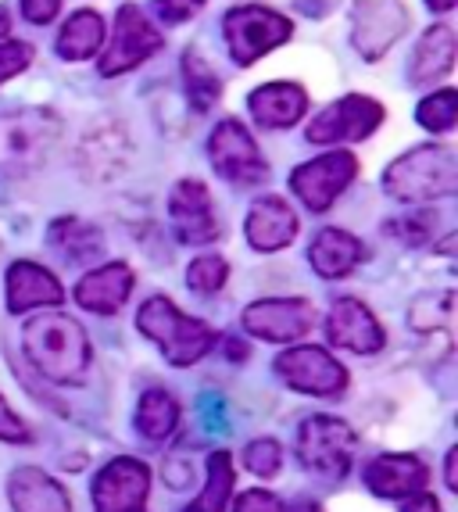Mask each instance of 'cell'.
<instances>
[{"label": "cell", "instance_id": "cell-1", "mask_svg": "<svg viewBox=\"0 0 458 512\" xmlns=\"http://www.w3.org/2000/svg\"><path fill=\"white\" fill-rule=\"evenodd\" d=\"M22 341H26V359L51 384H65V387L86 384L94 351H90L86 330L72 316H61V312L33 316L26 323V330H22Z\"/></svg>", "mask_w": 458, "mask_h": 512}, {"label": "cell", "instance_id": "cell-32", "mask_svg": "<svg viewBox=\"0 0 458 512\" xmlns=\"http://www.w3.org/2000/svg\"><path fill=\"white\" fill-rule=\"evenodd\" d=\"M244 466L262 480L276 477V473H280V466H283L280 441H272V437H258V441H251V444H247V452H244Z\"/></svg>", "mask_w": 458, "mask_h": 512}, {"label": "cell", "instance_id": "cell-8", "mask_svg": "<svg viewBox=\"0 0 458 512\" xmlns=\"http://www.w3.org/2000/svg\"><path fill=\"white\" fill-rule=\"evenodd\" d=\"M276 373L283 376L287 387L315 394V398H337L348 387V369L315 344H301V348H287L283 355H276Z\"/></svg>", "mask_w": 458, "mask_h": 512}, {"label": "cell", "instance_id": "cell-26", "mask_svg": "<svg viewBox=\"0 0 458 512\" xmlns=\"http://www.w3.org/2000/svg\"><path fill=\"white\" fill-rule=\"evenodd\" d=\"M233 484H237V470H233L229 452H212L208 455V466H204L201 495H197L183 512H226L229 495H233Z\"/></svg>", "mask_w": 458, "mask_h": 512}, {"label": "cell", "instance_id": "cell-43", "mask_svg": "<svg viewBox=\"0 0 458 512\" xmlns=\"http://www.w3.org/2000/svg\"><path fill=\"white\" fill-rule=\"evenodd\" d=\"M426 4H430L433 11H441V15H444V11L455 8V0H426Z\"/></svg>", "mask_w": 458, "mask_h": 512}, {"label": "cell", "instance_id": "cell-17", "mask_svg": "<svg viewBox=\"0 0 458 512\" xmlns=\"http://www.w3.org/2000/svg\"><path fill=\"white\" fill-rule=\"evenodd\" d=\"M430 484V466L416 455H376L365 466V487L376 498H405Z\"/></svg>", "mask_w": 458, "mask_h": 512}, {"label": "cell", "instance_id": "cell-16", "mask_svg": "<svg viewBox=\"0 0 458 512\" xmlns=\"http://www.w3.org/2000/svg\"><path fill=\"white\" fill-rule=\"evenodd\" d=\"M326 337H330L333 348L355 351V355H373V351H380L383 344H387L380 319L355 298H344L330 308V316H326Z\"/></svg>", "mask_w": 458, "mask_h": 512}, {"label": "cell", "instance_id": "cell-40", "mask_svg": "<svg viewBox=\"0 0 458 512\" xmlns=\"http://www.w3.org/2000/svg\"><path fill=\"white\" fill-rule=\"evenodd\" d=\"M444 477H448L451 491H458V448H451L448 452V473H444Z\"/></svg>", "mask_w": 458, "mask_h": 512}, {"label": "cell", "instance_id": "cell-11", "mask_svg": "<svg viewBox=\"0 0 458 512\" xmlns=\"http://www.w3.org/2000/svg\"><path fill=\"white\" fill-rule=\"evenodd\" d=\"M162 51V33L147 22V15L136 4H126L115 18V36H111L108 54L101 58V76H122L144 65L147 58Z\"/></svg>", "mask_w": 458, "mask_h": 512}, {"label": "cell", "instance_id": "cell-35", "mask_svg": "<svg viewBox=\"0 0 458 512\" xmlns=\"http://www.w3.org/2000/svg\"><path fill=\"white\" fill-rule=\"evenodd\" d=\"M0 441H8V444H26L29 441V427L15 416V409L4 402V394H0Z\"/></svg>", "mask_w": 458, "mask_h": 512}, {"label": "cell", "instance_id": "cell-37", "mask_svg": "<svg viewBox=\"0 0 458 512\" xmlns=\"http://www.w3.org/2000/svg\"><path fill=\"white\" fill-rule=\"evenodd\" d=\"M398 233L408 240V244H426V240L433 237V215H426V212L412 215V219L401 222V230H398Z\"/></svg>", "mask_w": 458, "mask_h": 512}, {"label": "cell", "instance_id": "cell-12", "mask_svg": "<svg viewBox=\"0 0 458 512\" xmlns=\"http://www.w3.org/2000/svg\"><path fill=\"white\" fill-rule=\"evenodd\" d=\"M315 326V305L305 298H265L247 305L244 330L258 341L290 344Z\"/></svg>", "mask_w": 458, "mask_h": 512}, {"label": "cell", "instance_id": "cell-38", "mask_svg": "<svg viewBox=\"0 0 458 512\" xmlns=\"http://www.w3.org/2000/svg\"><path fill=\"white\" fill-rule=\"evenodd\" d=\"M22 11H26V18L33 26H47V22L58 18L61 0H22Z\"/></svg>", "mask_w": 458, "mask_h": 512}, {"label": "cell", "instance_id": "cell-6", "mask_svg": "<svg viewBox=\"0 0 458 512\" xmlns=\"http://www.w3.org/2000/svg\"><path fill=\"white\" fill-rule=\"evenodd\" d=\"M290 33L294 26L287 18L269 8H258V4H240V8L226 11V47L237 65H255L272 47L287 43Z\"/></svg>", "mask_w": 458, "mask_h": 512}, {"label": "cell", "instance_id": "cell-4", "mask_svg": "<svg viewBox=\"0 0 458 512\" xmlns=\"http://www.w3.org/2000/svg\"><path fill=\"white\" fill-rule=\"evenodd\" d=\"M58 137L61 122L51 111H4L0 115V172L26 176V172L40 169Z\"/></svg>", "mask_w": 458, "mask_h": 512}, {"label": "cell", "instance_id": "cell-22", "mask_svg": "<svg viewBox=\"0 0 458 512\" xmlns=\"http://www.w3.org/2000/svg\"><path fill=\"white\" fill-rule=\"evenodd\" d=\"M455 29L451 26H430L426 36L419 40L416 54H412V69H408V83L412 86H430L441 83L451 69H455Z\"/></svg>", "mask_w": 458, "mask_h": 512}, {"label": "cell", "instance_id": "cell-23", "mask_svg": "<svg viewBox=\"0 0 458 512\" xmlns=\"http://www.w3.org/2000/svg\"><path fill=\"white\" fill-rule=\"evenodd\" d=\"M247 104L255 111L258 126L287 129L308 111V94L297 83H265L247 97Z\"/></svg>", "mask_w": 458, "mask_h": 512}, {"label": "cell", "instance_id": "cell-34", "mask_svg": "<svg viewBox=\"0 0 458 512\" xmlns=\"http://www.w3.org/2000/svg\"><path fill=\"white\" fill-rule=\"evenodd\" d=\"M204 8V0H154V11L162 15V22L176 26V22H187L197 11Z\"/></svg>", "mask_w": 458, "mask_h": 512}, {"label": "cell", "instance_id": "cell-19", "mask_svg": "<svg viewBox=\"0 0 458 512\" xmlns=\"http://www.w3.org/2000/svg\"><path fill=\"white\" fill-rule=\"evenodd\" d=\"M129 294H133V269L126 262H108L76 283V301L97 316L119 312Z\"/></svg>", "mask_w": 458, "mask_h": 512}, {"label": "cell", "instance_id": "cell-7", "mask_svg": "<svg viewBox=\"0 0 458 512\" xmlns=\"http://www.w3.org/2000/svg\"><path fill=\"white\" fill-rule=\"evenodd\" d=\"M380 126H383V104L373 101V97L348 94L308 122V140L312 144H362Z\"/></svg>", "mask_w": 458, "mask_h": 512}, {"label": "cell", "instance_id": "cell-27", "mask_svg": "<svg viewBox=\"0 0 458 512\" xmlns=\"http://www.w3.org/2000/svg\"><path fill=\"white\" fill-rule=\"evenodd\" d=\"M179 423V402L162 387H151V391L140 394V405H136V430L147 441H165L172 437Z\"/></svg>", "mask_w": 458, "mask_h": 512}, {"label": "cell", "instance_id": "cell-15", "mask_svg": "<svg viewBox=\"0 0 458 512\" xmlns=\"http://www.w3.org/2000/svg\"><path fill=\"white\" fill-rule=\"evenodd\" d=\"M169 215L176 237L183 244H212L219 240V219H215L212 194L201 180H179L169 197Z\"/></svg>", "mask_w": 458, "mask_h": 512}, {"label": "cell", "instance_id": "cell-39", "mask_svg": "<svg viewBox=\"0 0 458 512\" xmlns=\"http://www.w3.org/2000/svg\"><path fill=\"white\" fill-rule=\"evenodd\" d=\"M401 512H441V502L430 491H412L401 498Z\"/></svg>", "mask_w": 458, "mask_h": 512}, {"label": "cell", "instance_id": "cell-42", "mask_svg": "<svg viewBox=\"0 0 458 512\" xmlns=\"http://www.w3.org/2000/svg\"><path fill=\"white\" fill-rule=\"evenodd\" d=\"M283 512H323L315 502H294V505H283Z\"/></svg>", "mask_w": 458, "mask_h": 512}, {"label": "cell", "instance_id": "cell-28", "mask_svg": "<svg viewBox=\"0 0 458 512\" xmlns=\"http://www.w3.org/2000/svg\"><path fill=\"white\" fill-rule=\"evenodd\" d=\"M51 244L65 255V262H90L104 255V237L97 226L83 219H58L51 226Z\"/></svg>", "mask_w": 458, "mask_h": 512}, {"label": "cell", "instance_id": "cell-36", "mask_svg": "<svg viewBox=\"0 0 458 512\" xmlns=\"http://www.w3.org/2000/svg\"><path fill=\"white\" fill-rule=\"evenodd\" d=\"M233 512H283V502L272 495V491L255 487V491H244V495L237 498V509Z\"/></svg>", "mask_w": 458, "mask_h": 512}, {"label": "cell", "instance_id": "cell-2", "mask_svg": "<svg viewBox=\"0 0 458 512\" xmlns=\"http://www.w3.org/2000/svg\"><path fill=\"white\" fill-rule=\"evenodd\" d=\"M383 190L401 205L441 201L458 190V158L448 144H423L401 154L383 172Z\"/></svg>", "mask_w": 458, "mask_h": 512}, {"label": "cell", "instance_id": "cell-41", "mask_svg": "<svg viewBox=\"0 0 458 512\" xmlns=\"http://www.w3.org/2000/svg\"><path fill=\"white\" fill-rule=\"evenodd\" d=\"M226 359H247L244 341H237V337H229V341H226Z\"/></svg>", "mask_w": 458, "mask_h": 512}, {"label": "cell", "instance_id": "cell-25", "mask_svg": "<svg viewBox=\"0 0 458 512\" xmlns=\"http://www.w3.org/2000/svg\"><path fill=\"white\" fill-rule=\"evenodd\" d=\"M104 43V18L97 11H76L61 26L58 40H54V51L61 54L65 61H83L94 58Z\"/></svg>", "mask_w": 458, "mask_h": 512}, {"label": "cell", "instance_id": "cell-33", "mask_svg": "<svg viewBox=\"0 0 458 512\" xmlns=\"http://www.w3.org/2000/svg\"><path fill=\"white\" fill-rule=\"evenodd\" d=\"M29 65H33V47L29 43H0V83H8L11 76L26 72Z\"/></svg>", "mask_w": 458, "mask_h": 512}, {"label": "cell", "instance_id": "cell-5", "mask_svg": "<svg viewBox=\"0 0 458 512\" xmlns=\"http://www.w3.org/2000/svg\"><path fill=\"white\" fill-rule=\"evenodd\" d=\"M355 455V430L337 416H312L297 430V459L312 477L344 480Z\"/></svg>", "mask_w": 458, "mask_h": 512}, {"label": "cell", "instance_id": "cell-3", "mask_svg": "<svg viewBox=\"0 0 458 512\" xmlns=\"http://www.w3.org/2000/svg\"><path fill=\"white\" fill-rule=\"evenodd\" d=\"M136 326L144 333L147 341H154L162 348V355L172 366L187 369L197 359H204L215 344V330L201 319H190L187 312H179L169 298H151L140 305L136 312Z\"/></svg>", "mask_w": 458, "mask_h": 512}, {"label": "cell", "instance_id": "cell-30", "mask_svg": "<svg viewBox=\"0 0 458 512\" xmlns=\"http://www.w3.org/2000/svg\"><path fill=\"white\" fill-rule=\"evenodd\" d=\"M455 122H458V97L451 86H444V90H437V94H430L419 104V126L430 129V133H448V129H455Z\"/></svg>", "mask_w": 458, "mask_h": 512}, {"label": "cell", "instance_id": "cell-31", "mask_svg": "<svg viewBox=\"0 0 458 512\" xmlns=\"http://www.w3.org/2000/svg\"><path fill=\"white\" fill-rule=\"evenodd\" d=\"M229 276V262L222 255H201L190 262L187 269V283L197 294H215L222 291V283Z\"/></svg>", "mask_w": 458, "mask_h": 512}, {"label": "cell", "instance_id": "cell-24", "mask_svg": "<svg viewBox=\"0 0 458 512\" xmlns=\"http://www.w3.org/2000/svg\"><path fill=\"white\" fill-rule=\"evenodd\" d=\"M308 262L326 280H340L362 262V244H358L355 233L340 230V226H326V230L315 233L312 248H308Z\"/></svg>", "mask_w": 458, "mask_h": 512}, {"label": "cell", "instance_id": "cell-20", "mask_svg": "<svg viewBox=\"0 0 458 512\" xmlns=\"http://www.w3.org/2000/svg\"><path fill=\"white\" fill-rule=\"evenodd\" d=\"M8 502L15 512H72V498L65 487L36 466H18L11 473Z\"/></svg>", "mask_w": 458, "mask_h": 512}, {"label": "cell", "instance_id": "cell-9", "mask_svg": "<svg viewBox=\"0 0 458 512\" xmlns=\"http://www.w3.org/2000/svg\"><path fill=\"white\" fill-rule=\"evenodd\" d=\"M208 158H212L215 172L229 183H258L269 176V165H265L255 137H251L237 119H226L212 129V137H208Z\"/></svg>", "mask_w": 458, "mask_h": 512}, {"label": "cell", "instance_id": "cell-10", "mask_svg": "<svg viewBox=\"0 0 458 512\" xmlns=\"http://www.w3.org/2000/svg\"><path fill=\"white\" fill-rule=\"evenodd\" d=\"M355 176H358L355 154L330 151V154H323V158H315V162L297 165V172L290 176V187H294V194L301 197L312 212H326V208L351 187Z\"/></svg>", "mask_w": 458, "mask_h": 512}, {"label": "cell", "instance_id": "cell-21", "mask_svg": "<svg viewBox=\"0 0 458 512\" xmlns=\"http://www.w3.org/2000/svg\"><path fill=\"white\" fill-rule=\"evenodd\" d=\"M4 283H8V312L11 316H22V312H29V308L61 305V298H65L58 276H51L36 262H15L8 269V280Z\"/></svg>", "mask_w": 458, "mask_h": 512}, {"label": "cell", "instance_id": "cell-13", "mask_svg": "<svg viewBox=\"0 0 458 512\" xmlns=\"http://www.w3.org/2000/svg\"><path fill=\"white\" fill-rule=\"evenodd\" d=\"M405 26L408 11L401 8V0H355L351 8V43L369 61L391 51L394 40L405 36Z\"/></svg>", "mask_w": 458, "mask_h": 512}, {"label": "cell", "instance_id": "cell-14", "mask_svg": "<svg viewBox=\"0 0 458 512\" xmlns=\"http://www.w3.org/2000/svg\"><path fill=\"white\" fill-rule=\"evenodd\" d=\"M151 495V473L140 459H111L94 477V512H140Z\"/></svg>", "mask_w": 458, "mask_h": 512}, {"label": "cell", "instance_id": "cell-18", "mask_svg": "<svg viewBox=\"0 0 458 512\" xmlns=\"http://www.w3.org/2000/svg\"><path fill=\"white\" fill-rule=\"evenodd\" d=\"M294 237H297L294 208L276 194L258 197L255 208L247 212V240H251V248L262 251V255H272V251L287 248Z\"/></svg>", "mask_w": 458, "mask_h": 512}, {"label": "cell", "instance_id": "cell-29", "mask_svg": "<svg viewBox=\"0 0 458 512\" xmlns=\"http://www.w3.org/2000/svg\"><path fill=\"white\" fill-rule=\"evenodd\" d=\"M183 79H187V97L194 111L204 115V111L219 101V94H222L219 76H215V72L208 69V61L197 58L194 51H187V58H183Z\"/></svg>", "mask_w": 458, "mask_h": 512}]
</instances>
